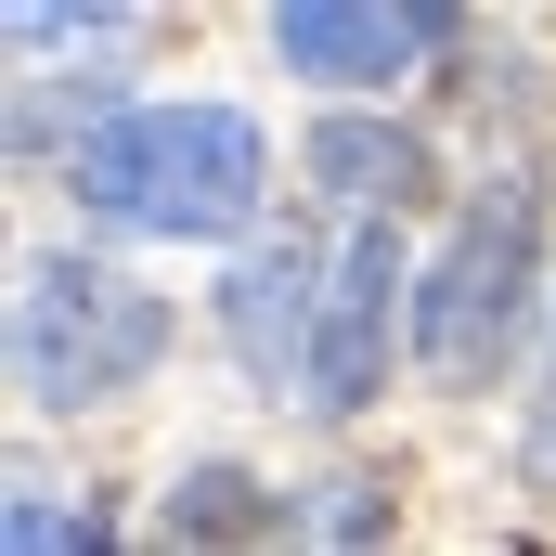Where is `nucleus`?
<instances>
[{
    "instance_id": "obj_6",
    "label": "nucleus",
    "mask_w": 556,
    "mask_h": 556,
    "mask_svg": "<svg viewBox=\"0 0 556 556\" xmlns=\"http://www.w3.org/2000/svg\"><path fill=\"white\" fill-rule=\"evenodd\" d=\"M324 168H337V181H376L389 207H402V194H427V155H415L402 130H350V117H337V130H324Z\"/></svg>"
},
{
    "instance_id": "obj_4",
    "label": "nucleus",
    "mask_w": 556,
    "mask_h": 556,
    "mask_svg": "<svg viewBox=\"0 0 556 556\" xmlns=\"http://www.w3.org/2000/svg\"><path fill=\"white\" fill-rule=\"evenodd\" d=\"M285 65L298 78H337V91H376L402 78L415 52H440V0H285Z\"/></svg>"
},
{
    "instance_id": "obj_3",
    "label": "nucleus",
    "mask_w": 556,
    "mask_h": 556,
    "mask_svg": "<svg viewBox=\"0 0 556 556\" xmlns=\"http://www.w3.org/2000/svg\"><path fill=\"white\" fill-rule=\"evenodd\" d=\"M531 247H544V233H531V181H492V207H479V220H466V233H453V260H440V273H427V376H453V389H466V376H492V363H505V337H518V285H531Z\"/></svg>"
},
{
    "instance_id": "obj_7",
    "label": "nucleus",
    "mask_w": 556,
    "mask_h": 556,
    "mask_svg": "<svg viewBox=\"0 0 556 556\" xmlns=\"http://www.w3.org/2000/svg\"><path fill=\"white\" fill-rule=\"evenodd\" d=\"M0 556H117V544H104V518H78V505H39V492H26Z\"/></svg>"
},
{
    "instance_id": "obj_5",
    "label": "nucleus",
    "mask_w": 556,
    "mask_h": 556,
    "mask_svg": "<svg viewBox=\"0 0 556 556\" xmlns=\"http://www.w3.org/2000/svg\"><path fill=\"white\" fill-rule=\"evenodd\" d=\"M389 285H402L389 220H350V247H337V298H324V350H311V389H324L337 415L376 389V350H389Z\"/></svg>"
},
{
    "instance_id": "obj_2",
    "label": "nucleus",
    "mask_w": 556,
    "mask_h": 556,
    "mask_svg": "<svg viewBox=\"0 0 556 556\" xmlns=\"http://www.w3.org/2000/svg\"><path fill=\"white\" fill-rule=\"evenodd\" d=\"M168 350V311L142 285L91 273V260H39L26 273V324H13V363H26V402H104L117 376H142Z\"/></svg>"
},
{
    "instance_id": "obj_1",
    "label": "nucleus",
    "mask_w": 556,
    "mask_h": 556,
    "mask_svg": "<svg viewBox=\"0 0 556 556\" xmlns=\"http://www.w3.org/2000/svg\"><path fill=\"white\" fill-rule=\"evenodd\" d=\"M78 207L142 233H233L260 207V130L233 104H142L78 142Z\"/></svg>"
}]
</instances>
